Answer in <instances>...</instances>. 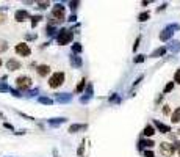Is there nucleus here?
<instances>
[{
  "label": "nucleus",
  "mask_w": 180,
  "mask_h": 157,
  "mask_svg": "<svg viewBox=\"0 0 180 157\" xmlns=\"http://www.w3.org/2000/svg\"><path fill=\"white\" fill-rule=\"evenodd\" d=\"M57 41H58V44H69L72 41V32L67 29H61L57 36Z\"/></svg>",
  "instance_id": "nucleus-1"
},
{
  "label": "nucleus",
  "mask_w": 180,
  "mask_h": 157,
  "mask_svg": "<svg viewBox=\"0 0 180 157\" xmlns=\"http://www.w3.org/2000/svg\"><path fill=\"white\" fill-rule=\"evenodd\" d=\"M63 82H64V74L63 72H55L49 80V85H50V88H58L60 85H63Z\"/></svg>",
  "instance_id": "nucleus-2"
},
{
  "label": "nucleus",
  "mask_w": 180,
  "mask_h": 157,
  "mask_svg": "<svg viewBox=\"0 0 180 157\" xmlns=\"http://www.w3.org/2000/svg\"><path fill=\"white\" fill-rule=\"evenodd\" d=\"M16 85L20 90H27V88L31 86V79L27 77V76H22V77H17L16 79Z\"/></svg>",
  "instance_id": "nucleus-3"
},
{
  "label": "nucleus",
  "mask_w": 180,
  "mask_h": 157,
  "mask_svg": "<svg viewBox=\"0 0 180 157\" xmlns=\"http://www.w3.org/2000/svg\"><path fill=\"white\" fill-rule=\"evenodd\" d=\"M174 151H176L174 145H169V143H161V145H160V152H161V155H164V157L172 155V154H174Z\"/></svg>",
  "instance_id": "nucleus-4"
},
{
  "label": "nucleus",
  "mask_w": 180,
  "mask_h": 157,
  "mask_svg": "<svg viewBox=\"0 0 180 157\" xmlns=\"http://www.w3.org/2000/svg\"><path fill=\"white\" fill-rule=\"evenodd\" d=\"M30 47L28 44H25V43H20L16 46V53H19V55H22V57H28L30 55Z\"/></svg>",
  "instance_id": "nucleus-5"
},
{
  "label": "nucleus",
  "mask_w": 180,
  "mask_h": 157,
  "mask_svg": "<svg viewBox=\"0 0 180 157\" xmlns=\"http://www.w3.org/2000/svg\"><path fill=\"white\" fill-rule=\"evenodd\" d=\"M52 16L57 19V20H63V19H64V6L57 5V6L52 10Z\"/></svg>",
  "instance_id": "nucleus-6"
},
{
  "label": "nucleus",
  "mask_w": 180,
  "mask_h": 157,
  "mask_svg": "<svg viewBox=\"0 0 180 157\" xmlns=\"http://www.w3.org/2000/svg\"><path fill=\"white\" fill-rule=\"evenodd\" d=\"M6 66H8V69H10V71H17V69H20V63H19L17 60H14V58L8 60Z\"/></svg>",
  "instance_id": "nucleus-7"
},
{
  "label": "nucleus",
  "mask_w": 180,
  "mask_h": 157,
  "mask_svg": "<svg viewBox=\"0 0 180 157\" xmlns=\"http://www.w3.org/2000/svg\"><path fill=\"white\" fill-rule=\"evenodd\" d=\"M14 17H16L17 22H24V20L28 17V13H27L25 10H19V11H16V16Z\"/></svg>",
  "instance_id": "nucleus-8"
},
{
  "label": "nucleus",
  "mask_w": 180,
  "mask_h": 157,
  "mask_svg": "<svg viewBox=\"0 0 180 157\" xmlns=\"http://www.w3.org/2000/svg\"><path fill=\"white\" fill-rule=\"evenodd\" d=\"M36 71H38V74H39L41 77H46L47 74L50 72V68L47 66V65H41V66H38V69H36Z\"/></svg>",
  "instance_id": "nucleus-9"
},
{
  "label": "nucleus",
  "mask_w": 180,
  "mask_h": 157,
  "mask_svg": "<svg viewBox=\"0 0 180 157\" xmlns=\"http://www.w3.org/2000/svg\"><path fill=\"white\" fill-rule=\"evenodd\" d=\"M57 101H58V102H69V101H72V94H69V93L58 94V96H57Z\"/></svg>",
  "instance_id": "nucleus-10"
},
{
  "label": "nucleus",
  "mask_w": 180,
  "mask_h": 157,
  "mask_svg": "<svg viewBox=\"0 0 180 157\" xmlns=\"http://www.w3.org/2000/svg\"><path fill=\"white\" fill-rule=\"evenodd\" d=\"M83 129H86V124H72L71 127H69V132L74 134L77 131H83Z\"/></svg>",
  "instance_id": "nucleus-11"
},
{
  "label": "nucleus",
  "mask_w": 180,
  "mask_h": 157,
  "mask_svg": "<svg viewBox=\"0 0 180 157\" xmlns=\"http://www.w3.org/2000/svg\"><path fill=\"white\" fill-rule=\"evenodd\" d=\"M171 121L172 122H180V107H177L174 113H172V116H171Z\"/></svg>",
  "instance_id": "nucleus-12"
},
{
  "label": "nucleus",
  "mask_w": 180,
  "mask_h": 157,
  "mask_svg": "<svg viewBox=\"0 0 180 157\" xmlns=\"http://www.w3.org/2000/svg\"><path fill=\"white\" fill-rule=\"evenodd\" d=\"M155 126L158 127V131H161L163 134H166V132H169V126H166V124H163V122H160V121H155Z\"/></svg>",
  "instance_id": "nucleus-13"
},
{
  "label": "nucleus",
  "mask_w": 180,
  "mask_h": 157,
  "mask_svg": "<svg viewBox=\"0 0 180 157\" xmlns=\"http://www.w3.org/2000/svg\"><path fill=\"white\" fill-rule=\"evenodd\" d=\"M71 65H72V66H75V68H80V66H81V58H80V57H77V55L71 57Z\"/></svg>",
  "instance_id": "nucleus-14"
},
{
  "label": "nucleus",
  "mask_w": 180,
  "mask_h": 157,
  "mask_svg": "<svg viewBox=\"0 0 180 157\" xmlns=\"http://www.w3.org/2000/svg\"><path fill=\"white\" fill-rule=\"evenodd\" d=\"M144 135H146V137H152V135L155 134V129L152 127V126H146L144 127V132H143Z\"/></svg>",
  "instance_id": "nucleus-15"
},
{
  "label": "nucleus",
  "mask_w": 180,
  "mask_h": 157,
  "mask_svg": "<svg viewBox=\"0 0 180 157\" xmlns=\"http://www.w3.org/2000/svg\"><path fill=\"white\" fill-rule=\"evenodd\" d=\"M64 121H66V118H55V119H50L49 122L52 126H57V124H63Z\"/></svg>",
  "instance_id": "nucleus-16"
},
{
  "label": "nucleus",
  "mask_w": 180,
  "mask_h": 157,
  "mask_svg": "<svg viewBox=\"0 0 180 157\" xmlns=\"http://www.w3.org/2000/svg\"><path fill=\"white\" fill-rule=\"evenodd\" d=\"M154 145H155V143L152 141V140H141V141H140V146H147V148H152Z\"/></svg>",
  "instance_id": "nucleus-17"
},
{
  "label": "nucleus",
  "mask_w": 180,
  "mask_h": 157,
  "mask_svg": "<svg viewBox=\"0 0 180 157\" xmlns=\"http://www.w3.org/2000/svg\"><path fill=\"white\" fill-rule=\"evenodd\" d=\"M85 85H86V80H85V79H81V80H80V83L77 85V88H75V91H77V93L83 91V88H85Z\"/></svg>",
  "instance_id": "nucleus-18"
},
{
  "label": "nucleus",
  "mask_w": 180,
  "mask_h": 157,
  "mask_svg": "<svg viewBox=\"0 0 180 157\" xmlns=\"http://www.w3.org/2000/svg\"><path fill=\"white\" fill-rule=\"evenodd\" d=\"M149 13H141V14L140 16H138V20H140V22H144V20H147L149 19Z\"/></svg>",
  "instance_id": "nucleus-19"
},
{
  "label": "nucleus",
  "mask_w": 180,
  "mask_h": 157,
  "mask_svg": "<svg viewBox=\"0 0 180 157\" xmlns=\"http://www.w3.org/2000/svg\"><path fill=\"white\" fill-rule=\"evenodd\" d=\"M169 36H171V32H169V29H168V30H164L163 33H160V39H163V41H164V39H168Z\"/></svg>",
  "instance_id": "nucleus-20"
},
{
  "label": "nucleus",
  "mask_w": 180,
  "mask_h": 157,
  "mask_svg": "<svg viewBox=\"0 0 180 157\" xmlns=\"http://www.w3.org/2000/svg\"><path fill=\"white\" fill-rule=\"evenodd\" d=\"M164 52H166V49H164V47H160V49H157L154 53H152V57H158V55H163Z\"/></svg>",
  "instance_id": "nucleus-21"
},
{
  "label": "nucleus",
  "mask_w": 180,
  "mask_h": 157,
  "mask_svg": "<svg viewBox=\"0 0 180 157\" xmlns=\"http://www.w3.org/2000/svg\"><path fill=\"white\" fill-rule=\"evenodd\" d=\"M39 102H41V104H47V105H50L53 101L49 99V98H39Z\"/></svg>",
  "instance_id": "nucleus-22"
},
{
  "label": "nucleus",
  "mask_w": 180,
  "mask_h": 157,
  "mask_svg": "<svg viewBox=\"0 0 180 157\" xmlns=\"http://www.w3.org/2000/svg\"><path fill=\"white\" fill-rule=\"evenodd\" d=\"M172 88H174V82H169V83L166 85V88H164V93H169Z\"/></svg>",
  "instance_id": "nucleus-23"
},
{
  "label": "nucleus",
  "mask_w": 180,
  "mask_h": 157,
  "mask_svg": "<svg viewBox=\"0 0 180 157\" xmlns=\"http://www.w3.org/2000/svg\"><path fill=\"white\" fill-rule=\"evenodd\" d=\"M72 50H74V52H77V53L81 52V44H78V43H77V44H74V46H72Z\"/></svg>",
  "instance_id": "nucleus-24"
},
{
  "label": "nucleus",
  "mask_w": 180,
  "mask_h": 157,
  "mask_svg": "<svg viewBox=\"0 0 180 157\" xmlns=\"http://www.w3.org/2000/svg\"><path fill=\"white\" fill-rule=\"evenodd\" d=\"M39 19H41V16H34V17H31V25L34 27V25L39 22Z\"/></svg>",
  "instance_id": "nucleus-25"
},
{
  "label": "nucleus",
  "mask_w": 180,
  "mask_h": 157,
  "mask_svg": "<svg viewBox=\"0 0 180 157\" xmlns=\"http://www.w3.org/2000/svg\"><path fill=\"white\" fill-rule=\"evenodd\" d=\"M140 41H141V38H140V36H138V38H136V41H135V46H133V50H136V49H138V44H140Z\"/></svg>",
  "instance_id": "nucleus-26"
},
{
  "label": "nucleus",
  "mask_w": 180,
  "mask_h": 157,
  "mask_svg": "<svg viewBox=\"0 0 180 157\" xmlns=\"http://www.w3.org/2000/svg\"><path fill=\"white\" fill-rule=\"evenodd\" d=\"M143 60H144V57H143V55H138V57L135 58V63H141Z\"/></svg>",
  "instance_id": "nucleus-27"
},
{
  "label": "nucleus",
  "mask_w": 180,
  "mask_h": 157,
  "mask_svg": "<svg viewBox=\"0 0 180 157\" xmlns=\"http://www.w3.org/2000/svg\"><path fill=\"white\" fill-rule=\"evenodd\" d=\"M174 79H176V82H179V83H180V69L176 72V76H174Z\"/></svg>",
  "instance_id": "nucleus-28"
},
{
  "label": "nucleus",
  "mask_w": 180,
  "mask_h": 157,
  "mask_svg": "<svg viewBox=\"0 0 180 157\" xmlns=\"http://www.w3.org/2000/svg\"><path fill=\"white\" fill-rule=\"evenodd\" d=\"M38 5H39V8H47L49 6V3H46V2H39Z\"/></svg>",
  "instance_id": "nucleus-29"
},
{
  "label": "nucleus",
  "mask_w": 180,
  "mask_h": 157,
  "mask_svg": "<svg viewBox=\"0 0 180 157\" xmlns=\"http://www.w3.org/2000/svg\"><path fill=\"white\" fill-rule=\"evenodd\" d=\"M5 49H6V43H5V41H2V43H0V50L3 52Z\"/></svg>",
  "instance_id": "nucleus-30"
},
{
  "label": "nucleus",
  "mask_w": 180,
  "mask_h": 157,
  "mask_svg": "<svg viewBox=\"0 0 180 157\" xmlns=\"http://www.w3.org/2000/svg\"><path fill=\"white\" fill-rule=\"evenodd\" d=\"M144 155H146V157H154V152H152V151H146V152H144Z\"/></svg>",
  "instance_id": "nucleus-31"
},
{
  "label": "nucleus",
  "mask_w": 180,
  "mask_h": 157,
  "mask_svg": "<svg viewBox=\"0 0 180 157\" xmlns=\"http://www.w3.org/2000/svg\"><path fill=\"white\" fill-rule=\"evenodd\" d=\"M77 5H78V2H71V8H77Z\"/></svg>",
  "instance_id": "nucleus-32"
},
{
  "label": "nucleus",
  "mask_w": 180,
  "mask_h": 157,
  "mask_svg": "<svg viewBox=\"0 0 180 157\" xmlns=\"http://www.w3.org/2000/svg\"><path fill=\"white\" fill-rule=\"evenodd\" d=\"M5 22V14H0V24Z\"/></svg>",
  "instance_id": "nucleus-33"
},
{
  "label": "nucleus",
  "mask_w": 180,
  "mask_h": 157,
  "mask_svg": "<svg viewBox=\"0 0 180 157\" xmlns=\"http://www.w3.org/2000/svg\"><path fill=\"white\" fill-rule=\"evenodd\" d=\"M163 112H164V113H169V107H168V105H166V107L163 108Z\"/></svg>",
  "instance_id": "nucleus-34"
},
{
  "label": "nucleus",
  "mask_w": 180,
  "mask_h": 157,
  "mask_svg": "<svg viewBox=\"0 0 180 157\" xmlns=\"http://www.w3.org/2000/svg\"><path fill=\"white\" fill-rule=\"evenodd\" d=\"M0 66H2V60H0Z\"/></svg>",
  "instance_id": "nucleus-35"
},
{
  "label": "nucleus",
  "mask_w": 180,
  "mask_h": 157,
  "mask_svg": "<svg viewBox=\"0 0 180 157\" xmlns=\"http://www.w3.org/2000/svg\"><path fill=\"white\" fill-rule=\"evenodd\" d=\"M179 155H180V149H179Z\"/></svg>",
  "instance_id": "nucleus-36"
}]
</instances>
